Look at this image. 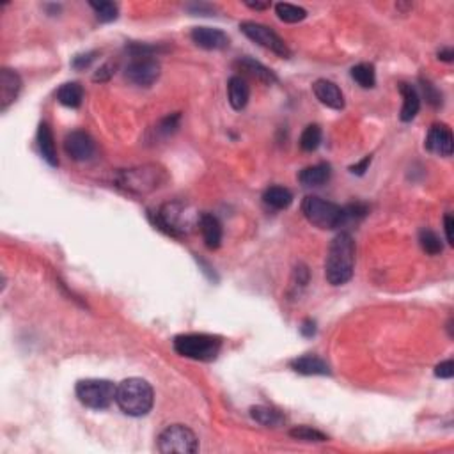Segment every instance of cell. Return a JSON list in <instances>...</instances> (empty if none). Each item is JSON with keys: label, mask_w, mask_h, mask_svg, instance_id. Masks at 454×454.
<instances>
[{"label": "cell", "mask_w": 454, "mask_h": 454, "mask_svg": "<svg viewBox=\"0 0 454 454\" xmlns=\"http://www.w3.org/2000/svg\"><path fill=\"white\" fill-rule=\"evenodd\" d=\"M355 268V241L352 234L339 233L328 247L325 259V277L328 284L342 286L353 277Z\"/></svg>", "instance_id": "6da1fadb"}, {"label": "cell", "mask_w": 454, "mask_h": 454, "mask_svg": "<svg viewBox=\"0 0 454 454\" xmlns=\"http://www.w3.org/2000/svg\"><path fill=\"white\" fill-rule=\"evenodd\" d=\"M116 403L123 413L130 417H142L151 412L154 403L153 387L142 378H128L117 385Z\"/></svg>", "instance_id": "7a4b0ae2"}, {"label": "cell", "mask_w": 454, "mask_h": 454, "mask_svg": "<svg viewBox=\"0 0 454 454\" xmlns=\"http://www.w3.org/2000/svg\"><path fill=\"white\" fill-rule=\"evenodd\" d=\"M199 217L201 213H196L190 206H187L181 201H173L167 203L156 211L154 215V224L156 227H160L161 231H166L171 236H187L194 225L199 227Z\"/></svg>", "instance_id": "3957f363"}, {"label": "cell", "mask_w": 454, "mask_h": 454, "mask_svg": "<svg viewBox=\"0 0 454 454\" xmlns=\"http://www.w3.org/2000/svg\"><path fill=\"white\" fill-rule=\"evenodd\" d=\"M166 181V171L161 169L160 166H154V163L123 171L117 176V185L126 192H130V194H135V196L151 194V192L158 190Z\"/></svg>", "instance_id": "277c9868"}, {"label": "cell", "mask_w": 454, "mask_h": 454, "mask_svg": "<svg viewBox=\"0 0 454 454\" xmlns=\"http://www.w3.org/2000/svg\"><path fill=\"white\" fill-rule=\"evenodd\" d=\"M302 213L307 218L309 224L319 229H338L348 222L346 208L316 196H307L302 201Z\"/></svg>", "instance_id": "5b68a950"}, {"label": "cell", "mask_w": 454, "mask_h": 454, "mask_svg": "<svg viewBox=\"0 0 454 454\" xmlns=\"http://www.w3.org/2000/svg\"><path fill=\"white\" fill-rule=\"evenodd\" d=\"M222 341L217 335L210 334H181L174 338V349L181 356L192 361L211 362L220 353Z\"/></svg>", "instance_id": "8992f818"}, {"label": "cell", "mask_w": 454, "mask_h": 454, "mask_svg": "<svg viewBox=\"0 0 454 454\" xmlns=\"http://www.w3.org/2000/svg\"><path fill=\"white\" fill-rule=\"evenodd\" d=\"M76 398L84 406L93 410H105L116 401L117 387L109 380L87 378L80 380L75 387Z\"/></svg>", "instance_id": "52a82bcc"}, {"label": "cell", "mask_w": 454, "mask_h": 454, "mask_svg": "<svg viewBox=\"0 0 454 454\" xmlns=\"http://www.w3.org/2000/svg\"><path fill=\"white\" fill-rule=\"evenodd\" d=\"M158 450L163 454L197 453L199 450V439L187 426L173 425L163 429L158 436Z\"/></svg>", "instance_id": "ba28073f"}, {"label": "cell", "mask_w": 454, "mask_h": 454, "mask_svg": "<svg viewBox=\"0 0 454 454\" xmlns=\"http://www.w3.org/2000/svg\"><path fill=\"white\" fill-rule=\"evenodd\" d=\"M240 29L248 39H252V41L258 43L259 46H263V48L274 52L275 55L284 57V59H288V57L291 55V50L288 48L284 39H282L274 29H270V27L258 22H241Z\"/></svg>", "instance_id": "9c48e42d"}, {"label": "cell", "mask_w": 454, "mask_h": 454, "mask_svg": "<svg viewBox=\"0 0 454 454\" xmlns=\"http://www.w3.org/2000/svg\"><path fill=\"white\" fill-rule=\"evenodd\" d=\"M124 76L140 87H149L160 76V64L153 57H133L124 69Z\"/></svg>", "instance_id": "30bf717a"}, {"label": "cell", "mask_w": 454, "mask_h": 454, "mask_svg": "<svg viewBox=\"0 0 454 454\" xmlns=\"http://www.w3.org/2000/svg\"><path fill=\"white\" fill-rule=\"evenodd\" d=\"M64 151L72 160L75 161H86L93 158L96 146L89 133L82 132V130H75V132L68 133L64 139Z\"/></svg>", "instance_id": "8fae6325"}, {"label": "cell", "mask_w": 454, "mask_h": 454, "mask_svg": "<svg viewBox=\"0 0 454 454\" xmlns=\"http://www.w3.org/2000/svg\"><path fill=\"white\" fill-rule=\"evenodd\" d=\"M22 91V79L9 68L0 69V112H6L18 98Z\"/></svg>", "instance_id": "7c38bea8"}, {"label": "cell", "mask_w": 454, "mask_h": 454, "mask_svg": "<svg viewBox=\"0 0 454 454\" xmlns=\"http://www.w3.org/2000/svg\"><path fill=\"white\" fill-rule=\"evenodd\" d=\"M192 41L204 50H224L229 46V36L213 27H196L190 34Z\"/></svg>", "instance_id": "4fadbf2b"}, {"label": "cell", "mask_w": 454, "mask_h": 454, "mask_svg": "<svg viewBox=\"0 0 454 454\" xmlns=\"http://www.w3.org/2000/svg\"><path fill=\"white\" fill-rule=\"evenodd\" d=\"M426 149L439 156L453 154V132L446 124H433L426 137Z\"/></svg>", "instance_id": "5bb4252c"}, {"label": "cell", "mask_w": 454, "mask_h": 454, "mask_svg": "<svg viewBox=\"0 0 454 454\" xmlns=\"http://www.w3.org/2000/svg\"><path fill=\"white\" fill-rule=\"evenodd\" d=\"M312 91H314L316 98H318L323 105H327L328 109H334V110L345 109V96H342L341 89H339L334 82H331V80L327 79L316 80L314 86H312Z\"/></svg>", "instance_id": "9a60e30c"}, {"label": "cell", "mask_w": 454, "mask_h": 454, "mask_svg": "<svg viewBox=\"0 0 454 454\" xmlns=\"http://www.w3.org/2000/svg\"><path fill=\"white\" fill-rule=\"evenodd\" d=\"M289 368L295 373H300L305 376H316V375H331V366L327 362L319 359L316 355H304L293 359L289 362Z\"/></svg>", "instance_id": "2e32d148"}, {"label": "cell", "mask_w": 454, "mask_h": 454, "mask_svg": "<svg viewBox=\"0 0 454 454\" xmlns=\"http://www.w3.org/2000/svg\"><path fill=\"white\" fill-rule=\"evenodd\" d=\"M199 229L204 238V245L211 251L220 247L222 243V224L218 218L211 213H201L199 217Z\"/></svg>", "instance_id": "e0dca14e"}, {"label": "cell", "mask_w": 454, "mask_h": 454, "mask_svg": "<svg viewBox=\"0 0 454 454\" xmlns=\"http://www.w3.org/2000/svg\"><path fill=\"white\" fill-rule=\"evenodd\" d=\"M38 147L43 160H45L48 166L52 167L59 166V158H57V149H55V139H53L52 128H50L46 123H41L38 128Z\"/></svg>", "instance_id": "ac0fdd59"}, {"label": "cell", "mask_w": 454, "mask_h": 454, "mask_svg": "<svg viewBox=\"0 0 454 454\" xmlns=\"http://www.w3.org/2000/svg\"><path fill=\"white\" fill-rule=\"evenodd\" d=\"M236 66L241 69V72L247 73L248 76L259 80V82L267 84V86H272V84L277 82V76H275V73L272 72L270 68H267L265 64H261V62H258V60L252 59V57H241V59L236 62Z\"/></svg>", "instance_id": "d6986e66"}, {"label": "cell", "mask_w": 454, "mask_h": 454, "mask_svg": "<svg viewBox=\"0 0 454 454\" xmlns=\"http://www.w3.org/2000/svg\"><path fill=\"white\" fill-rule=\"evenodd\" d=\"M399 93H401L403 96V109H401V114H399V117H401V121L408 123V121H412L413 117L419 114L420 96L419 93H417L415 87L405 82L399 84Z\"/></svg>", "instance_id": "ffe728a7"}, {"label": "cell", "mask_w": 454, "mask_h": 454, "mask_svg": "<svg viewBox=\"0 0 454 454\" xmlns=\"http://www.w3.org/2000/svg\"><path fill=\"white\" fill-rule=\"evenodd\" d=\"M227 94H229V103L234 110H243L251 98V87L241 76H231L227 84Z\"/></svg>", "instance_id": "44dd1931"}, {"label": "cell", "mask_w": 454, "mask_h": 454, "mask_svg": "<svg viewBox=\"0 0 454 454\" xmlns=\"http://www.w3.org/2000/svg\"><path fill=\"white\" fill-rule=\"evenodd\" d=\"M332 176V171L328 163H318V166L305 167L300 174H298V181L304 187H321L327 183Z\"/></svg>", "instance_id": "7402d4cb"}, {"label": "cell", "mask_w": 454, "mask_h": 454, "mask_svg": "<svg viewBox=\"0 0 454 454\" xmlns=\"http://www.w3.org/2000/svg\"><path fill=\"white\" fill-rule=\"evenodd\" d=\"M57 100L60 105L68 109H79L84 100V89L79 82H68L59 87L57 91Z\"/></svg>", "instance_id": "603a6c76"}, {"label": "cell", "mask_w": 454, "mask_h": 454, "mask_svg": "<svg viewBox=\"0 0 454 454\" xmlns=\"http://www.w3.org/2000/svg\"><path fill=\"white\" fill-rule=\"evenodd\" d=\"M263 201L272 210H286L293 203V194L284 187H270L263 194Z\"/></svg>", "instance_id": "cb8c5ba5"}, {"label": "cell", "mask_w": 454, "mask_h": 454, "mask_svg": "<svg viewBox=\"0 0 454 454\" xmlns=\"http://www.w3.org/2000/svg\"><path fill=\"white\" fill-rule=\"evenodd\" d=\"M251 417L255 420V422H259V425L263 426H268V428H277V426H281L282 422H284V415H282L281 412H277V410L270 408V406H263V405H258V406H252L251 408Z\"/></svg>", "instance_id": "d4e9b609"}, {"label": "cell", "mask_w": 454, "mask_h": 454, "mask_svg": "<svg viewBox=\"0 0 454 454\" xmlns=\"http://www.w3.org/2000/svg\"><path fill=\"white\" fill-rule=\"evenodd\" d=\"M352 79L355 80L356 84L364 89H371L375 87L376 84V73H375V66L368 62L356 64L352 68Z\"/></svg>", "instance_id": "484cf974"}, {"label": "cell", "mask_w": 454, "mask_h": 454, "mask_svg": "<svg viewBox=\"0 0 454 454\" xmlns=\"http://www.w3.org/2000/svg\"><path fill=\"white\" fill-rule=\"evenodd\" d=\"M275 13H277L279 18L286 23H298L302 20H305L307 16V11L304 8H298V6L293 4H286V2H281V4L275 6Z\"/></svg>", "instance_id": "4316f807"}, {"label": "cell", "mask_w": 454, "mask_h": 454, "mask_svg": "<svg viewBox=\"0 0 454 454\" xmlns=\"http://www.w3.org/2000/svg\"><path fill=\"white\" fill-rule=\"evenodd\" d=\"M319 144H321V128L318 124H309L304 132H302L300 147L304 151L312 153V151L318 149Z\"/></svg>", "instance_id": "83f0119b"}, {"label": "cell", "mask_w": 454, "mask_h": 454, "mask_svg": "<svg viewBox=\"0 0 454 454\" xmlns=\"http://www.w3.org/2000/svg\"><path fill=\"white\" fill-rule=\"evenodd\" d=\"M289 436H293L295 440H302V442H327L328 440L325 433L318 432L311 426H297L289 432Z\"/></svg>", "instance_id": "f1b7e54d"}, {"label": "cell", "mask_w": 454, "mask_h": 454, "mask_svg": "<svg viewBox=\"0 0 454 454\" xmlns=\"http://www.w3.org/2000/svg\"><path fill=\"white\" fill-rule=\"evenodd\" d=\"M89 6L94 9V13H96L100 22L103 23L114 22V20L117 18V13H119L117 4L109 2V0H102V2H89Z\"/></svg>", "instance_id": "f546056e"}, {"label": "cell", "mask_w": 454, "mask_h": 454, "mask_svg": "<svg viewBox=\"0 0 454 454\" xmlns=\"http://www.w3.org/2000/svg\"><path fill=\"white\" fill-rule=\"evenodd\" d=\"M419 243L420 247H422V251L426 252V254L429 255H436L442 252V241H440V238L436 236V233H433V231L429 229H422L419 233Z\"/></svg>", "instance_id": "4dcf8cb0"}, {"label": "cell", "mask_w": 454, "mask_h": 454, "mask_svg": "<svg viewBox=\"0 0 454 454\" xmlns=\"http://www.w3.org/2000/svg\"><path fill=\"white\" fill-rule=\"evenodd\" d=\"M178 126H180V114H173V116H167L166 119L161 121L160 126H158V132L163 133V135H171L173 132H176Z\"/></svg>", "instance_id": "1f68e13d"}, {"label": "cell", "mask_w": 454, "mask_h": 454, "mask_svg": "<svg viewBox=\"0 0 454 454\" xmlns=\"http://www.w3.org/2000/svg\"><path fill=\"white\" fill-rule=\"evenodd\" d=\"M96 55H98V52L80 53V55H76L75 59H73L72 66L75 69H86V68H89L91 62H94V59H96Z\"/></svg>", "instance_id": "d6a6232c"}, {"label": "cell", "mask_w": 454, "mask_h": 454, "mask_svg": "<svg viewBox=\"0 0 454 454\" xmlns=\"http://www.w3.org/2000/svg\"><path fill=\"white\" fill-rule=\"evenodd\" d=\"M435 376L436 378H443V380H449L454 376V362L450 361H443L440 362L439 366L435 368Z\"/></svg>", "instance_id": "836d02e7"}, {"label": "cell", "mask_w": 454, "mask_h": 454, "mask_svg": "<svg viewBox=\"0 0 454 454\" xmlns=\"http://www.w3.org/2000/svg\"><path fill=\"white\" fill-rule=\"evenodd\" d=\"M422 87H425L426 100H428L433 107H439L440 103H442V94L435 89V86H432L429 82H425V80H422Z\"/></svg>", "instance_id": "e575fe53"}, {"label": "cell", "mask_w": 454, "mask_h": 454, "mask_svg": "<svg viewBox=\"0 0 454 454\" xmlns=\"http://www.w3.org/2000/svg\"><path fill=\"white\" fill-rule=\"evenodd\" d=\"M112 75H114V66L112 64H105V66H102V68L96 72V75L93 76V80L94 82H107Z\"/></svg>", "instance_id": "d590c367"}, {"label": "cell", "mask_w": 454, "mask_h": 454, "mask_svg": "<svg viewBox=\"0 0 454 454\" xmlns=\"http://www.w3.org/2000/svg\"><path fill=\"white\" fill-rule=\"evenodd\" d=\"M443 229H446L447 243H449V245H454V234H453V229H454V218H453V215H450V213H447L446 217H443Z\"/></svg>", "instance_id": "8d00e7d4"}, {"label": "cell", "mask_w": 454, "mask_h": 454, "mask_svg": "<svg viewBox=\"0 0 454 454\" xmlns=\"http://www.w3.org/2000/svg\"><path fill=\"white\" fill-rule=\"evenodd\" d=\"M369 163H371V156H364L361 161H359V163H355V166L349 167V171H352L353 174H356V176H362V174L368 171Z\"/></svg>", "instance_id": "74e56055"}, {"label": "cell", "mask_w": 454, "mask_h": 454, "mask_svg": "<svg viewBox=\"0 0 454 454\" xmlns=\"http://www.w3.org/2000/svg\"><path fill=\"white\" fill-rule=\"evenodd\" d=\"M300 332H302V335H305V338H312V335L316 334V321H314V319H305V321L302 323Z\"/></svg>", "instance_id": "f35d334b"}, {"label": "cell", "mask_w": 454, "mask_h": 454, "mask_svg": "<svg viewBox=\"0 0 454 454\" xmlns=\"http://www.w3.org/2000/svg\"><path fill=\"white\" fill-rule=\"evenodd\" d=\"M245 6L251 9H255V11H263V9L270 8V4H268V2H245Z\"/></svg>", "instance_id": "ab89813d"}, {"label": "cell", "mask_w": 454, "mask_h": 454, "mask_svg": "<svg viewBox=\"0 0 454 454\" xmlns=\"http://www.w3.org/2000/svg\"><path fill=\"white\" fill-rule=\"evenodd\" d=\"M453 57H454V53L450 48H443L439 52V59L446 60V62H453Z\"/></svg>", "instance_id": "60d3db41"}]
</instances>
